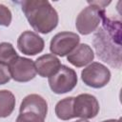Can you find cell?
Masks as SVG:
<instances>
[{"label":"cell","instance_id":"cell-19","mask_svg":"<svg viewBox=\"0 0 122 122\" xmlns=\"http://www.w3.org/2000/svg\"><path fill=\"white\" fill-rule=\"evenodd\" d=\"M102 122H120V119H108V120H104Z\"/></svg>","mask_w":122,"mask_h":122},{"label":"cell","instance_id":"cell-9","mask_svg":"<svg viewBox=\"0 0 122 122\" xmlns=\"http://www.w3.org/2000/svg\"><path fill=\"white\" fill-rule=\"evenodd\" d=\"M19 51L26 55H36L40 53L45 47V42L36 32L26 30L20 34L17 39Z\"/></svg>","mask_w":122,"mask_h":122},{"label":"cell","instance_id":"cell-5","mask_svg":"<svg viewBox=\"0 0 122 122\" xmlns=\"http://www.w3.org/2000/svg\"><path fill=\"white\" fill-rule=\"evenodd\" d=\"M81 79L87 86L94 89L105 87L111 80V71L103 64L92 62L81 71Z\"/></svg>","mask_w":122,"mask_h":122},{"label":"cell","instance_id":"cell-12","mask_svg":"<svg viewBox=\"0 0 122 122\" xmlns=\"http://www.w3.org/2000/svg\"><path fill=\"white\" fill-rule=\"evenodd\" d=\"M23 111H31L47 116L48 103L39 94H29L21 102L19 112Z\"/></svg>","mask_w":122,"mask_h":122},{"label":"cell","instance_id":"cell-15","mask_svg":"<svg viewBox=\"0 0 122 122\" xmlns=\"http://www.w3.org/2000/svg\"><path fill=\"white\" fill-rule=\"evenodd\" d=\"M17 57L18 54L10 43H0V65L8 67Z\"/></svg>","mask_w":122,"mask_h":122},{"label":"cell","instance_id":"cell-11","mask_svg":"<svg viewBox=\"0 0 122 122\" xmlns=\"http://www.w3.org/2000/svg\"><path fill=\"white\" fill-rule=\"evenodd\" d=\"M94 58V52L88 44H78V46L67 56V60L76 68L90 64Z\"/></svg>","mask_w":122,"mask_h":122},{"label":"cell","instance_id":"cell-7","mask_svg":"<svg viewBox=\"0 0 122 122\" xmlns=\"http://www.w3.org/2000/svg\"><path fill=\"white\" fill-rule=\"evenodd\" d=\"M72 109L74 117L91 119L98 114L99 103L95 96L90 93H81L73 97Z\"/></svg>","mask_w":122,"mask_h":122},{"label":"cell","instance_id":"cell-18","mask_svg":"<svg viewBox=\"0 0 122 122\" xmlns=\"http://www.w3.org/2000/svg\"><path fill=\"white\" fill-rule=\"evenodd\" d=\"M10 80V75L8 67L0 65V85L7 84Z\"/></svg>","mask_w":122,"mask_h":122},{"label":"cell","instance_id":"cell-6","mask_svg":"<svg viewBox=\"0 0 122 122\" xmlns=\"http://www.w3.org/2000/svg\"><path fill=\"white\" fill-rule=\"evenodd\" d=\"M80 37L71 31H61L56 33L51 40L50 51L53 55L66 56L71 53L79 44Z\"/></svg>","mask_w":122,"mask_h":122},{"label":"cell","instance_id":"cell-14","mask_svg":"<svg viewBox=\"0 0 122 122\" xmlns=\"http://www.w3.org/2000/svg\"><path fill=\"white\" fill-rule=\"evenodd\" d=\"M73 97H66L60 101L57 102L55 105V114L56 116L61 120H69L71 118H74L73 114Z\"/></svg>","mask_w":122,"mask_h":122},{"label":"cell","instance_id":"cell-20","mask_svg":"<svg viewBox=\"0 0 122 122\" xmlns=\"http://www.w3.org/2000/svg\"><path fill=\"white\" fill-rule=\"evenodd\" d=\"M74 122H89V121L86 120V119H81V120H76V121H74Z\"/></svg>","mask_w":122,"mask_h":122},{"label":"cell","instance_id":"cell-8","mask_svg":"<svg viewBox=\"0 0 122 122\" xmlns=\"http://www.w3.org/2000/svg\"><path fill=\"white\" fill-rule=\"evenodd\" d=\"M10 78L16 82H29L36 76V70L34 62L23 56H19L14 59L8 66Z\"/></svg>","mask_w":122,"mask_h":122},{"label":"cell","instance_id":"cell-2","mask_svg":"<svg viewBox=\"0 0 122 122\" xmlns=\"http://www.w3.org/2000/svg\"><path fill=\"white\" fill-rule=\"evenodd\" d=\"M21 9L29 24L37 32L49 33L58 25V13L47 0H24Z\"/></svg>","mask_w":122,"mask_h":122},{"label":"cell","instance_id":"cell-1","mask_svg":"<svg viewBox=\"0 0 122 122\" xmlns=\"http://www.w3.org/2000/svg\"><path fill=\"white\" fill-rule=\"evenodd\" d=\"M101 22L103 23V27L96 31L93 39L97 55L104 62L119 69L121 65L120 21L107 17L105 13Z\"/></svg>","mask_w":122,"mask_h":122},{"label":"cell","instance_id":"cell-17","mask_svg":"<svg viewBox=\"0 0 122 122\" xmlns=\"http://www.w3.org/2000/svg\"><path fill=\"white\" fill-rule=\"evenodd\" d=\"M11 23V11L10 10L3 5L0 4V26L9 27Z\"/></svg>","mask_w":122,"mask_h":122},{"label":"cell","instance_id":"cell-10","mask_svg":"<svg viewBox=\"0 0 122 122\" xmlns=\"http://www.w3.org/2000/svg\"><path fill=\"white\" fill-rule=\"evenodd\" d=\"M36 72L41 77H50L53 75L61 67L60 60L53 54H44L38 57L34 62Z\"/></svg>","mask_w":122,"mask_h":122},{"label":"cell","instance_id":"cell-13","mask_svg":"<svg viewBox=\"0 0 122 122\" xmlns=\"http://www.w3.org/2000/svg\"><path fill=\"white\" fill-rule=\"evenodd\" d=\"M15 96L8 90H0V117L5 118L11 114L15 107Z\"/></svg>","mask_w":122,"mask_h":122},{"label":"cell","instance_id":"cell-4","mask_svg":"<svg viewBox=\"0 0 122 122\" xmlns=\"http://www.w3.org/2000/svg\"><path fill=\"white\" fill-rule=\"evenodd\" d=\"M51 90L56 94H63L72 91L77 85V74L74 70L61 65L59 70L49 77Z\"/></svg>","mask_w":122,"mask_h":122},{"label":"cell","instance_id":"cell-3","mask_svg":"<svg viewBox=\"0 0 122 122\" xmlns=\"http://www.w3.org/2000/svg\"><path fill=\"white\" fill-rule=\"evenodd\" d=\"M90 5L83 9L76 17L75 27L79 33L87 35L94 31L102 21L103 15L106 13L104 7L110 2L93 1L88 2Z\"/></svg>","mask_w":122,"mask_h":122},{"label":"cell","instance_id":"cell-16","mask_svg":"<svg viewBox=\"0 0 122 122\" xmlns=\"http://www.w3.org/2000/svg\"><path fill=\"white\" fill-rule=\"evenodd\" d=\"M46 116L31 111L19 112L15 122H45Z\"/></svg>","mask_w":122,"mask_h":122}]
</instances>
